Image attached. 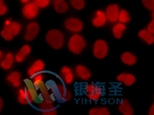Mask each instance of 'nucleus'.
Returning a JSON list of instances; mask_svg holds the SVG:
<instances>
[{"mask_svg": "<svg viewBox=\"0 0 154 115\" xmlns=\"http://www.w3.org/2000/svg\"><path fill=\"white\" fill-rule=\"evenodd\" d=\"M28 102L41 111L55 108L54 105L62 102L65 88L57 75L42 71L24 80Z\"/></svg>", "mask_w": 154, "mask_h": 115, "instance_id": "1", "label": "nucleus"}, {"mask_svg": "<svg viewBox=\"0 0 154 115\" xmlns=\"http://www.w3.org/2000/svg\"><path fill=\"white\" fill-rule=\"evenodd\" d=\"M47 43L54 49H60L63 46L64 37L63 34L58 30H51L45 37Z\"/></svg>", "mask_w": 154, "mask_h": 115, "instance_id": "2", "label": "nucleus"}, {"mask_svg": "<svg viewBox=\"0 0 154 115\" xmlns=\"http://www.w3.org/2000/svg\"><path fill=\"white\" fill-rule=\"evenodd\" d=\"M86 46L85 40L79 34H74L70 37L68 43V48L72 53L80 54Z\"/></svg>", "mask_w": 154, "mask_h": 115, "instance_id": "3", "label": "nucleus"}, {"mask_svg": "<svg viewBox=\"0 0 154 115\" xmlns=\"http://www.w3.org/2000/svg\"><path fill=\"white\" fill-rule=\"evenodd\" d=\"M21 30V25L16 22H11L10 23L8 21V23L6 24L4 29L1 32V37L6 40H12L13 37L17 36L20 33Z\"/></svg>", "mask_w": 154, "mask_h": 115, "instance_id": "4", "label": "nucleus"}, {"mask_svg": "<svg viewBox=\"0 0 154 115\" xmlns=\"http://www.w3.org/2000/svg\"><path fill=\"white\" fill-rule=\"evenodd\" d=\"M93 53L98 59H103L106 57L108 53V44L106 41L103 40H96L95 44H94Z\"/></svg>", "mask_w": 154, "mask_h": 115, "instance_id": "5", "label": "nucleus"}, {"mask_svg": "<svg viewBox=\"0 0 154 115\" xmlns=\"http://www.w3.org/2000/svg\"><path fill=\"white\" fill-rule=\"evenodd\" d=\"M88 95L91 100L98 102L105 95L104 87L101 86L100 84H94V85L90 86V88L88 90Z\"/></svg>", "mask_w": 154, "mask_h": 115, "instance_id": "6", "label": "nucleus"}, {"mask_svg": "<svg viewBox=\"0 0 154 115\" xmlns=\"http://www.w3.org/2000/svg\"><path fill=\"white\" fill-rule=\"evenodd\" d=\"M64 26L68 31L73 33H79L83 29V23L77 18H69L64 22Z\"/></svg>", "mask_w": 154, "mask_h": 115, "instance_id": "7", "label": "nucleus"}, {"mask_svg": "<svg viewBox=\"0 0 154 115\" xmlns=\"http://www.w3.org/2000/svg\"><path fill=\"white\" fill-rule=\"evenodd\" d=\"M38 14V7L35 2H30L24 6L23 15L27 19H35Z\"/></svg>", "mask_w": 154, "mask_h": 115, "instance_id": "8", "label": "nucleus"}, {"mask_svg": "<svg viewBox=\"0 0 154 115\" xmlns=\"http://www.w3.org/2000/svg\"><path fill=\"white\" fill-rule=\"evenodd\" d=\"M119 13H120V9L117 4H110L106 9V17L109 20V22L115 23L119 20Z\"/></svg>", "mask_w": 154, "mask_h": 115, "instance_id": "9", "label": "nucleus"}, {"mask_svg": "<svg viewBox=\"0 0 154 115\" xmlns=\"http://www.w3.org/2000/svg\"><path fill=\"white\" fill-rule=\"evenodd\" d=\"M40 30L37 22H32L27 26L26 34H25V40H33L35 37H37V34Z\"/></svg>", "mask_w": 154, "mask_h": 115, "instance_id": "10", "label": "nucleus"}, {"mask_svg": "<svg viewBox=\"0 0 154 115\" xmlns=\"http://www.w3.org/2000/svg\"><path fill=\"white\" fill-rule=\"evenodd\" d=\"M117 80L119 82H121L122 84H125V86H128L131 87L135 83V77L131 74H127V73H122L118 77H117Z\"/></svg>", "mask_w": 154, "mask_h": 115, "instance_id": "11", "label": "nucleus"}, {"mask_svg": "<svg viewBox=\"0 0 154 115\" xmlns=\"http://www.w3.org/2000/svg\"><path fill=\"white\" fill-rule=\"evenodd\" d=\"M44 69H45V63H44V62L42 60H37L29 68V70H28V74H29L30 77H32L34 75L38 74V73L44 71Z\"/></svg>", "mask_w": 154, "mask_h": 115, "instance_id": "12", "label": "nucleus"}, {"mask_svg": "<svg viewBox=\"0 0 154 115\" xmlns=\"http://www.w3.org/2000/svg\"><path fill=\"white\" fill-rule=\"evenodd\" d=\"M121 59L125 64H127L128 66L134 65L136 63V60H137L135 55L131 53V52H124V53L121 55Z\"/></svg>", "mask_w": 154, "mask_h": 115, "instance_id": "13", "label": "nucleus"}, {"mask_svg": "<svg viewBox=\"0 0 154 115\" xmlns=\"http://www.w3.org/2000/svg\"><path fill=\"white\" fill-rule=\"evenodd\" d=\"M76 74L81 80H89L90 77H91L90 71L83 65L77 66L76 67Z\"/></svg>", "mask_w": 154, "mask_h": 115, "instance_id": "14", "label": "nucleus"}, {"mask_svg": "<svg viewBox=\"0 0 154 115\" xmlns=\"http://www.w3.org/2000/svg\"><path fill=\"white\" fill-rule=\"evenodd\" d=\"M119 108L120 111L125 115H132L134 114V109H132L131 105L129 104V102L127 99L122 100V102L119 104Z\"/></svg>", "mask_w": 154, "mask_h": 115, "instance_id": "15", "label": "nucleus"}, {"mask_svg": "<svg viewBox=\"0 0 154 115\" xmlns=\"http://www.w3.org/2000/svg\"><path fill=\"white\" fill-rule=\"evenodd\" d=\"M106 21H107L106 14L103 13L102 11H97L96 18L93 19L92 23L95 27H102L106 24Z\"/></svg>", "mask_w": 154, "mask_h": 115, "instance_id": "16", "label": "nucleus"}, {"mask_svg": "<svg viewBox=\"0 0 154 115\" xmlns=\"http://www.w3.org/2000/svg\"><path fill=\"white\" fill-rule=\"evenodd\" d=\"M55 11L57 13H65L68 10V5L65 0H54L52 1Z\"/></svg>", "mask_w": 154, "mask_h": 115, "instance_id": "17", "label": "nucleus"}, {"mask_svg": "<svg viewBox=\"0 0 154 115\" xmlns=\"http://www.w3.org/2000/svg\"><path fill=\"white\" fill-rule=\"evenodd\" d=\"M138 36L140 38H142L146 43H148V44L154 43V34L151 32H149L148 30H141L140 32H139Z\"/></svg>", "mask_w": 154, "mask_h": 115, "instance_id": "18", "label": "nucleus"}, {"mask_svg": "<svg viewBox=\"0 0 154 115\" xmlns=\"http://www.w3.org/2000/svg\"><path fill=\"white\" fill-rule=\"evenodd\" d=\"M7 80L12 84L14 87H19L21 85V74L19 72H12L7 76Z\"/></svg>", "mask_w": 154, "mask_h": 115, "instance_id": "19", "label": "nucleus"}, {"mask_svg": "<svg viewBox=\"0 0 154 115\" xmlns=\"http://www.w3.org/2000/svg\"><path fill=\"white\" fill-rule=\"evenodd\" d=\"M30 52H31V46H30V45H24V46L22 47V49H21L18 53L16 54V56H15L16 61L17 62L24 61V59H25V57L30 53Z\"/></svg>", "mask_w": 154, "mask_h": 115, "instance_id": "20", "label": "nucleus"}, {"mask_svg": "<svg viewBox=\"0 0 154 115\" xmlns=\"http://www.w3.org/2000/svg\"><path fill=\"white\" fill-rule=\"evenodd\" d=\"M125 26L122 23H119L117 25H115L113 28V34H114V37L118 40H120L122 36V33L125 32Z\"/></svg>", "mask_w": 154, "mask_h": 115, "instance_id": "21", "label": "nucleus"}, {"mask_svg": "<svg viewBox=\"0 0 154 115\" xmlns=\"http://www.w3.org/2000/svg\"><path fill=\"white\" fill-rule=\"evenodd\" d=\"M13 61H14V57H13L12 53H7L4 60L1 62V65L0 66H1V68L5 69V70H8V69L11 68Z\"/></svg>", "mask_w": 154, "mask_h": 115, "instance_id": "22", "label": "nucleus"}, {"mask_svg": "<svg viewBox=\"0 0 154 115\" xmlns=\"http://www.w3.org/2000/svg\"><path fill=\"white\" fill-rule=\"evenodd\" d=\"M90 115H109L110 111L106 107H95V108L90 109Z\"/></svg>", "mask_w": 154, "mask_h": 115, "instance_id": "23", "label": "nucleus"}, {"mask_svg": "<svg viewBox=\"0 0 154 115\" xmlns=\"http://www.w3.org/2000/svg\"><path fill=\"white\" fill-rule=\"evenodd\" d=\"M61 72H62V74L64 75L65 83L66 84H70L73 81V74H72L70 69H69L68 67H66V66H64V67L61 68Z\"/></svg>", "mask_w": 154, "mask_h": 115, "instance_id": "24", "label": "nucleus"}, {"mask_svg": "<svg viewBox=\"0 0 154 115\" xmlns=\"http://www.w3.org/2000/svg\"><path fill=\"white\" fill-rule=\"evenodd\" d=\"M18 100H19V103H21V104H27V103H29V102H28V96H27L26 89H23V90H19Z\"/></svg>", "mask_w": 154, "mask_h": 115, "instance_id": "25", "label": "nucleus"}, {"mask_svg": "<svg viewBox=\"0 0 154 115\" xmlns=\"http://www.w3.org/2000/svg\"><path fill=\"white\" fill-rule=\"evenodd\" d=\"M119 20L122 23H128L131 21V16H129L127 10H122V11H120V13H119Z\"/></svg>", "mask_w": 154, "mask_h": 115, "instance_id": "26", "label": "nucleus"}, {"mask_svg": "<svg viewBox=\"0 0 154 115\" xmlns=\"http://www.w3.org/2000/svg\"><path fill=\"white\" fill-rule=\"evenodd\" d=\"M70 4L76 10H82L85 7V0H70Z\"/></svg>", "mask_w": 154, "mask_h": 115, "instance_id": "27", "label": "nucleus"}, {"mask_svg": "<svg viewBox=\"0 0 154 115\" xmlns=\"http://www.w3.org/2000/svg\"><path fill=\"white\" fill-rule=\"evenodd\" d=\"M142 4L148 10H154V0H142Z\"/></svg>", "mask_w": 154, "mask_h": 115, "instance_id": "28", "label": "nucleus"}, {"mask_svg": "<svg viewBox=\"0 0 154 115\" xmlns=\"http://www.w3.org/2000/svg\"><path fill=\"white\" fill-rule=\"evenodd\" d=\"M35 3L38 5V8H45L50 4V0H35Z\"/></svg>", "mask_w": 154, "mask_h": 115, "instance_id": "29", "label": "nucleus"}, {"mask_svg": "<svg viewBox=\"0 0 154 115\" xmlns=\"http://www.w3.org/2000/svg\"><path fill=\"white\" fill-rule=\"evenodd\" d=\"M7 12V6L5 5L4 0H0V15H4Z\"/></svg>", "mask_w": 154, "mask_h": 115, "instance_id": "30", "label": "nucleus"}, {"mask_svg": "<svg viewBox=\"0 0 154 115\" xmlns=\"http://www.w3.org/2000/svg\"><path fill=\"white\" fill-rule=\"evenodd\" d=\"M42 112L47 114V115H55V114H57V110H55V108H50V109L43 110Z\"/></svg>", "mask_w": 154, "mask_h": 115, "instance_id": "31", "label": "nucleus"}, {"mask_svg": "<svg viewBox=\"0 0 154 115\" xmlns=\"http://www.w3.org/2000/svg\"><path fill=\"white\" fill-rule=\"evenodd\" d=\"M147 30L154 34V20L152 21V22H150V24L148 25V29Z\"/></svg>", "mask_w": 154, "mask_h": 115, "instance_id": "32", "label": "nucleus"}, {"mask_svg": "<svg viewBox=\"0 0 154 115\" xmlns=\"http://www.w3.org/2000/svg\"><path fill=\"white\" fill-rule=\"evenodd\" d=\"M149 115H154V103L152 104V106H151V108H150V111H149Z\"/></svg>", "mask_w": 154, "mask_h": 115, "instance_id": "33", "label": "nucleus"}, {"mask_svg": "<svg viewBox=\"0 0 154 115\" xmlns=\"http://www.w3.org/2000/svg\"><path fill=\"white\" fill-rule=\"evenodd\" d=\"M2 107H3V100H2V99H1V97H0V113H1Z\"/></svg>", "mask_w": 154, "mask_h": 115, "instance_id": "34", "label": "nucleus"}, {"mask_svg": "<svg viewBox=\"0 0 154 115\" xmlns=\"http://www.w3.org/2000/svg\"><path fill=\"white\" fill-rule=\"evenodd\" d=\"M22 2H24V3H27V2H29V0H21Z\"/></svg>", "mask_w": 154, "mask_h": 115, "instance_id": "35", "label": "nucleus"}, {"mask_svg": "<svg viewBox=\"0 0 154 115\" xmlns=\"http://www.w3.org/2000/svg\"><path fill=\"white\" fill-rule=\"evenodd\" d=\"M153 11H154V10H153ZM152 19H153V20H154V12H153V13H152Z\"/></svg>", "mask_w": 154, "mask_h": 115, "instance_id": "36", "label": "nucleus"}, {"mask_svg": "<svg viewBox=\"0 0 154 115\" xmlns=\"http://www.w3.org/2000/svg\"><path fill=\"white\" fill-rule=\"evenodd\" d=\"M1 56H2V52H1V50H0V58H1Z\"/></svg>", "mask_w": 154, "mask_h": 115, "instance_id": "37", "label": "nucleus"}]
</instances>
